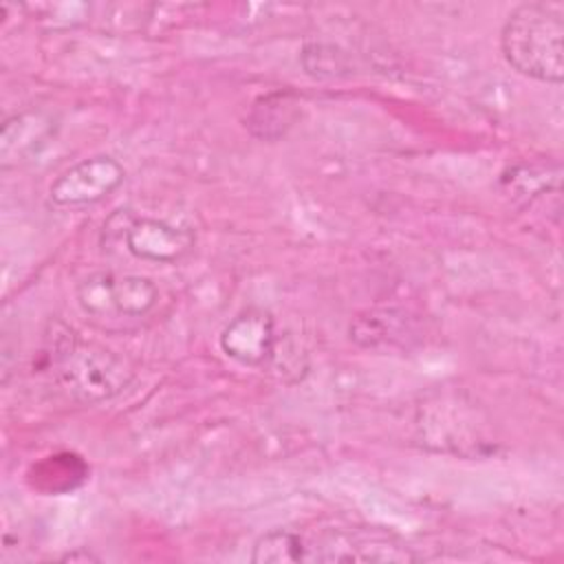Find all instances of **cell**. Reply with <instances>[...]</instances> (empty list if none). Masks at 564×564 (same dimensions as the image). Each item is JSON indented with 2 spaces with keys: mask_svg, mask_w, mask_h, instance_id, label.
<instances>
[{
  "mask_svg": "<svg viewBox=\"0 0 564 564\" xmlns=\"http://www.w3.org/2000/svg\"><path fill=\"white\" fill-rule=\"evenodd\" d=\"M126 249L148 262H176L187 256L196 242V236L187 227L172 225L156 218H134L126 227Z\"/></svg>",
  "mask_w": 564,
  "mask_h": 564,
  "instance_id": "6",
  "label": "cell"
},
{
  "mask_svg": "<svg viewBox=\"0 0 564 564\" xmlns=\"http://www.w3.org/2000/svg\"><path fill=\"white\" fill-rule=\"evenodd\" d=\"M220 348L242 366H262L275 350V324L267 311L247 308L220 330Z\"/></svg>",
  "mask_w": 564,
  "mask_h": 564,
  "instance_id": "5",
  "label": "cell"
},
{
  "mask_svg": "<svg viewBox=\"0 0 564 564\" xmlns=\"http://www.w3.org/2000/svg\"><path fill=\"white\" fill-rule=\"evenodd\" d=\"M564 13L555 4L527 2L516 7L500 31L507 64L524 77L562 84L564 79Z\"/></svg>",
  "mask_w": 564,
  "mask_h": 564,
  "instance_id": "1",
  "label": "cell"
},
{
  "mask_svg": "<svg viewBox=\"0 0 564 564\" xmlns=\"http://www.w3.org/2000/svg\"><path fill=\"white\" fill-rule=\"evenodd\" d=\"M126 178L123 165L106 154L82 159L64 170L48 187L57 207H86L108 198Z\"/></svg>",
  "mask_w": 564,
  "mask_h": 564,
  "instance_id": "4",
  "label": "cell"
},
{
  "mask_svg": "<svg viewBox=\"0 0 564 564\" xmlns=\"http://www.w3.org/2000/svg\"><path fill=\"white\" fill-rule=\"evenodd\" d=\"M311 546L304 538L289 529H273L262 533L251 551L256 564H295L311 560Z\"/></svg>",
  "mask_w": 564,
  "mask_h": 564,
  "instance_id": "8",
  "label": "cell"
},
{
  "mask_svg": "<svg viewBox=\"0 0 564 564\" xmlns=\"http://www.w3.org/2000/svg\"><path fill=\"white\" fill-rule=\"evenodd\" d=\"M55 375L70 399L95 405L121 394L134 370L115 350L73 337L55 350Z\"/></svg>",
  "mask_w": 564,
  "mask_h": 564,
  "instance_id": "2",
  "label": "cell"
},
{
  "mask_svg": "<svg viewBox=\"0 0 564 564\" xmlns=\"http://www.w3.org/2000/svg\"><path fill=\"white\" fill-rule=\"evenodd\" d=\"M53 134V119L44 112H20L4 119L0 130V165L15 167L37 152Z\"/></svg>",
  "mask_w": 564,
  "mask_h": 564,
  "instance_id": "7",
  "label": "cell"
},
{
  "mask_svg": "<svg viewBox=\"0 0 564 564\" xmlns=\"http://www.w3.org/2000/svg\"><path fill=\"white\" fill-rule=\"evenodd\" d=\"M75 295L86 315L106 319L143 317L159 302V289L150 278L117 271L88 273Z\"/></svg>",
  "mask_w": 564,
  "mask_h": 564,
  "instance_id": "3",
  "label": "cell"
}]
</instances>
